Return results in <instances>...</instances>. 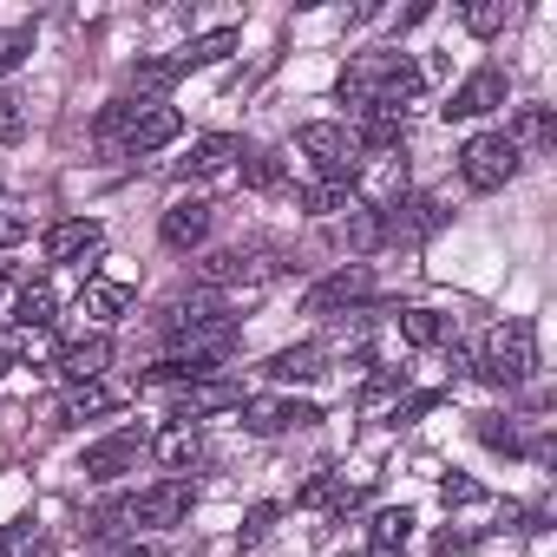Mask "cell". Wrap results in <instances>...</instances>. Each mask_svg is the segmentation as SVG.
Instances as JSON below:
<instances>
[{
  "label": "cell",
  "instance_id": "3957f363",
  "mask_svg": "<svg viewBox=\"0 0 557 557\" xmlns=\"http://www.w3.org/2000/svg\"><path fill=\"white\" fill-rule=\"evenodd\" d=\"M296 145H302V151L315 158L322 184H342V190H355V184H361V171H368V158H361V138H355V125L315 119V125H302V132H296Z\"/></svg>",
  "mask_w": 557,
  "mask_h": 557
},
{
  "label": "cell",
  "instance_id": "60d3db41",
  "mask_svg": "<svg viewBox=\"0 0 557 557\" xmlns=\"http://www.w3.org/2000/svg\"><path fill=\"white\" fill-rule=\"evenodd\" d=\"M8 283H14V262H8V256H0V289H8Z\"/></svg>",
  "mask_w": 557,
  "mask_h": 557
},
{
  "label": "cell",
  "instance_id": "5b68a950",
  "mask_svg": "<svg viewBox=\"0 0 557 557\" xmlns=\"http://www.w3.org/2000/svg\"><path fill=\"white\" fill-rule=\"evenodd\" d=\"M518 151L505 145V132H479V138H466V151H459V177L472 184V190H505L511 177H518Z\"/></svg>",
  "mask_w": 557,
  "mask_h": 557
},
{
  "label": "cell",
  "instance_id": "f546056e",
  "mask_svg": "<svg viewBox=\"0 0 557 557\" xmlns=\"http://www.w3.org/2000/svg\"><path fill=\"white\" fill-rule=\"evenodd\" d=\"M125 86L145 99V92H171L177 86V60H138L132 73H125Z\"/></svg>",
  "mask_w": 557,
  "mask_h": 557
},
{
  "label": "cell",
  "instance_id": "4dcf8cb0",
  "mask_svg": "<svg viewBox=\"0 0 557 557\" xmlns=\"http://www.w3.org/2000/svg\"><path fill=\"white\" fill-rule=\"evenodd\" d=\"M302 210H309V216H335V210H355V190H342V184H309V190H302Z\"/></svg>",
  "mask_w": 557,
  "mask_h": 557
},
{
  "label": "cell",
  "instance_id": "44dd1931",
  "mask_svg": "<svg viewBox=\"0 0 557 557\" xmlns=\"http://www.w3.org/2000/svg\"><path fill=\"white\" fill-rule=\"evenodd\" d=\"M151 453H158V466H164V472H184V466H197V459H203V440H197V426H177V420H171V426L151 440Z\"/></svg>",
  "mask_w": 557,
  "mask_h": 557
},
{
  "label": "cell",
  "instance_id": "ba28073f",
  "mask_svg": "<svg viewBox=\"0 0 557 557\" xmlns=\"http://www.w3.org/2000/svg\"><path fill=\"white\" fill-rule=\"evenodd\" d=\"M505 99H511L505 66H479L472 79H459V86H453V99H446L440 112H446V125H453V119H485V112H498Z\"/></svg>",
  "mask_w": 557,
  "mask_h": 557
},
{
  "label": "cell",
  "instance_id": "74e56055",
  "mask_svg": "<svg viewBox=\"0 0 557 557\" xmlns=\"http://www.w3.org/2000/svg\"><path fill=\"white\" fill-rule=\"evenodd\" d=\"M440 498H446V505H472V498H479V485H472V479H459V472H446V479H440Z\"/></svg>",
  "mask_w": 557,
  "mask_h": 557
},
{
  "label": "cell",
  "instance_id": "8d00e7d4",
  "mask_svg": "<svg viewBox=\"0 0 557 557\" xmlns=\"http://www.w3.org/2000/svg\"><path fill=\"white\" fill-rule=\"evenodd\" d=\"M275 518H283V511H275V505H256V511L243 518V544H256V537H269V531H275Z\"/></svg>",
  "mask_w": 557,
  "mask_h": 557
},
{
  "label": "cell",
  "instance_id": "1f68e13d",
  "mask_svg": "<svg viewBox=\"0 0 557 557\" xmlns=\"http://www.w3.org/2000/svg\"><path fill=\"white\" fill-rule=\"evenodd\" d=\"M132 524V498H112V505H99L92 518H86V537H112V531H125Z\"/></svg>",
  "mask_w": 557,
  "mask_h": 557
},
{
  "label": "cell",
  "instance_id": "ffe728a7",
  "mask_svg": "<svg viewBox=\"0 0 557 557\" xmlns=\"http://www.w3.org/2000/svg\"><path fill=\"white\" fill-rule=\"evenodd\" d=\"M550 138H557V125H550V106H518V119H511L505 145L524 158V151H550Z\"/></svg>",
  "mask_w": 557,
  "mask_h": 557
},
{
  "label": "cell",
  "instance_id": "836d02e7",
  "mask_svg": "<svg viewBox=\"0 0 557 557\" xmlns=\"http://www.w3.org/2000/svg\"><path fill=\"white\" fill-rule=\"evenodd\" d=\"M479 440H485L492 453H518V433H511V420H498V413L479 420Z\"/></svg>",
  "mask_w": 557,
  "mask_h": 557
},
{
  "label": "cell",
  "instance_id": "f35d334b",
  "mask_svg": "<svg viewBox=\"0 0 557 557\" xmlns=\"http://www.w3.org/2000/svg\"><path fill=\"white\" fill-rule=\"evenodd\" d=\"M433 407H440V394H407V400L394 407V420L407 426V420H420V413H433Z\"/></svg>",
  "mask_w": 557,
  "mask_h": 557
},
{
  "label": "cell",
  "instance_id": "d6986e66",
  "mask_svg": "<svg viewBox=\"0 0 557 557\" xmlns=\"http://www.w3.org/2000/svg\"><path fill=\"white\" fill-rule=\"evenodd\" d=\"M53 315H60L53 289L47 283H21V296H14V335H47Z\"/></svg>",
  "mask_w": 557,
  "mask_h": 557
},
{
  "label": "cell",
  "instance_id": "6da1fadb",
  "mask_svg": "<svg viewBox=\"0 0 557 557\" xmlns=\"http://www.w3.org/2000/svg\"><path fill=\"white\" fill-rule=\"evenodd\" d=\"M466 374H479V381H485V387H498V394L524 387V381L537 374V329H531L524 315L498 322V329L479 342V355H472V368H466Z\"/></svg>",
  "mask_w": 557,
  "mask_h": 557
},
{
  "label": "cell",
  "instance_id": "8fae6325",
  "mask_svg": "<svg viewBox=\"0 0 557 557\" xmlns=\"http://www.w3.org/2000/svg\"><path fill=\"white\" fill-rule=\"evenodd\" d=\"M190 479H158L151 492H138L132 498V524H151V531H171V524H184L190 518Z\"/></svg>",
  "mask_w": 557,
  "mask_h": 557
},
{
  "label": "cell",
  "instance_id": "83f0119b",
  "mask_svg": "<svg viewBox=\"0 0 557 557\" xmlns=\"http://www.w3.org/2000/svg\"><path fill=\"white\" fill-rule=\"evenodd\" d=\"M40 544H47L40 518H14V524H0V557H40Z\"/></svg>",
  "mask_w": 557,
  "mask_h": 557
},
{
  "label": "cell",
  "instance_id": "484cf974",
  "mask_svg": "<svg viewBox=\"0 0 557 557\" xmlns=\"http://www.w3.org/2000/svg\"><path fill=\"white\" fill-rule=\"evenodd\" d=\"M505 21H511V8H505V0H466V8H459V27H466L472 40H492V34H505Z\"/></svg>",
  "mask_w": 557,
  "mask_h": 557
},
{
  "label": "cell",
  "instance_id": "e575fe53",
  "mask_svg": "<svg viewBox=\"0 0 557 557\" xmlns=\"http://www.w3.org/2000/svg\"><path fill=\"white\" fill-rule=\"evenodd\" d=\"M27 132V112H21V99L14 92H0V145H14Z\"/></svg>",
  "mask_w": 557,
  "mask_h": 557
},
{
  "label": "cell",
  "instance_id": "d4e9b609",
  "mask_svg": "<svg viewBox=\"0 0 557 557\" xmlns=\"http://www.w3.org/2000/svg\"><path fill=\"white\" fill-rule=\"evenodd\" d=\"M79 302H86V315H92V322H119L138 296H132V283H86V296H79Z\"/></svg>",
  "mask_w": 557,
  "mask_h": 557
},
{
  "label": "cell",
  "instance_id": "7402d4cb",
  "mask_svg": "<svg viewBox=\"0 0 557 557\" xmlns=\"http://www.w3.org/2000/svg\"><path fill=\"white\" fill-rule=\"evenodd\" d=\"M407 531H413V511H407V505H381V511L368 518V544H374V557H394V550L407 544Z\"/></svg>",
  "mask_w": 557,
  "mask_h": 557
},
{
  "label": "cell",
  "instance_id": "7c38bea8",
  "mask_svg": "<svg viewBox=\"0 0 557 557\" xmlns=\"http://www.w3.org/2000/svg\"><path fill=\"white\" fill-rule=\"evenodd\" d=\"M99 249H106V223H92V216H66L47 230V262L86 269V262H99Z\"/></svg>",
  "mask_w": 557,
  "mask_h": 557
},
{
  "label": "cell",
  "instance_id": "f1b7e54d",
  "mask_svg": "<svg viewBox=\"0 0 557 557\" xmlns=\"http://www.w3.org/2000/svg\"><path fill=\"white\" fill-rule=\"evenodd\" d=\"M236 177L249 190H275V184H283V158H275V151H243L236 158Z\"/></svg>",
  "mask_w": 557,
  "mask_h": 557
},
{
  "label": "cell",
  "instance_id": "603a6c76",
  "mask_svg": "<svg viewBox=\"0 0 557 557\" xmlns=\"http://www.w3.org/2000/svg\"><path fill=\"white\" fill-rule=\"evenodd\" d=\"M335 236H342V249L374 256V249H381V210H374V203H355V210L342 216V230H335Z\"/></svg>",
  "mask_w": 557,
  "mask_h": 557
},
{
  "label": "cell",
  "instance_id": "8992f818",
  "mask_svg": "<svg viewBox=\"0 0 557 557\" xmlns=\"http://www.w3.org/2000/svg\"><path fill=\"white\" fill-rule=\"evenodd\" d=\"M368 296H374V275H368V262H342L335 275H322V283L302 296V309H309V315H355Z\"/></svg>",
  "mask_w": 557,
  "mask_h": 557
},
{
  "label": "cell",
  "instance_id": "5bb4252c",
  "mask_svg": "<svg viewBox=\"0 0 557 557\" xmlns=\"http://www.w3.org/2000/svg\"><path fill=\"white\" fill-rule=\"evenodd\" d=\"M210 203L203 197H177L171 210H164V223H158V236H164V249H197L203 236H210Z\"/></svg>",
  "mask_w": 557,
  "mask_h": 557
},
{
  "label": "cell",
  "instance_id": "cb8c5ba5",
  "mask_svg": "<svg viewBox=\"0 0 557 557\" xmlns=\"http://www.w3.org/2000/svg\"><path fill=\"white\" fill-rule=\"evenodd\" d=\"M112 407H119V394L99 387V381H86V387H73V394L60 400V426H79V420H92V413H112Z\"/></svg>",
  "mask_w": 557,
  "mask_h": 557
},
{
  "label": "cell",
  "instance_id": "d6a6232c",
  "mask_svg": "<svg viewBox=\"0 0 557 557\" xmlns=\"http://www.w3.org/2000/svg\"><path fill=\"white\" fill-rule=\"evenodd\" d=\"M27 53H34V27H8V34H0V73H14Z\"/></svg>",
  "mask_w": 557,
  "mask_h": 557
},
{
  "label": "cell",
  "instance_id": "7a4b0ae2",
  "mask_svg": "<svg viewBox=\"0 0 557 557\" xmlns=\"http://www.w3.org/2000/svg\"><path fill=\"white\" fill-rule=\"evenodd\" d=\"M283 269H289V256L275 249V243H230V249H210L197 262V283L203 289H262Z\"/></svg>",
  "mask_w": 557,
  "mask_h": 557
},
{
  "label": "cell",
  "instance_id": "4316f807",
  "mask_svg": "<svg viewBox=\"0 0 557 557\" xmlns=\"http://www.w3.org/2000/svg\"><path fill=\"white\" fill-rule=\"evenodd\" d=\"M236 53V27H216V34H203V40H190L184 53H177V73H190V66H216V60H230Z\"/></svg>",
  "mask_w": 557,
  "mask_h": 557
},
{
  "label": "cell",
  "instance_id": "e0dca14e",
  "mask_svg": "<svg viewBox=\"0 0 557 557\" xmlns=\"http://www.w3.org/2000/svg\"><path fill=\"white\" fill-rule=\"evenodd\" d=\"M459 322L446 309H400V342L407 348H453Z\"/></svg>",
  "mask_w": 557,
  "mask_h": 557
},
{
  "label": "cell",
  "instance_id": "9a60e30c",
  "mask_svg": "<svg viewBox=\"0 0 557 557\" xmlns=\"http://www.w3.org/2000/svg\"><path fill=\"white\" fill-rule=\"evenodd\" d=\"M106 361H112V342H106V335H86V342H66V348L53 355V374L73 381V387H86V381L106 374Z\"/></svg>",
  "mask_w": 557,
  "mask_h": 557
},
{
  "label": "cell",
  "instance_id": "277c9868",
  "mask_svg": "<svg viewBox=\"0 0 557 557\" xmlns=\"http://www.w3.org/2000/svg\"><path fill=\"white\" fill-rule=\"evenodd\" d=\"M374 210H381V249H413V243H426V236L446 230V203L420 197V190H394Z\"/></svg>",
  "mask_w": 557,
  "mask_h": 557
},
{
  "label": "cell",
  "instance_id": "ab89813d",
  "mask_svg": "<svg viewBox=\"0 0 557 557\" xmlns=\"http://www.w3.org/2000/svg\"><path fill=\"white\" fill-rule=\"evenodd\" d=\"M466 544H472V531H440V544H433V550H440V557H459Z\"/></svg>",
  "mask_w": 557,
  "mask_h": 557
},
{
  "label": "cell",
  "instance_id": "9c48e42d",
  "mask_svg": "<svg viewBox=\"0 0 557 557\" xmlns=\"http://www.w3.org/2000/svg\"><path fill=\"white\" fill-rule=\"evenodd\" d=\"M177 132H184L177 106H145V99H138V112H132V125L119 132V145H112V151H125V158H145V151H164Z\"/></svg>",
  "mask_w": 557,
  "mask_h": 557
},
{
  "label": "cell",
  "instance_id": "2e32d148",
  "mask_svg": "<svg viewBox=\"0 0 557 557\" xmlns=\"http://www.w3.org/2000/svg\"><path fill=\"white\" fill-rule=\"evenodd\" d=\"M322 361H329V348H322V342H296V348H283V355H269V361H262V374H269V381H283V387H296V381L309 387V381H322V374H329Z\"/></svg>",
  "mask_w": 557,
  "mask_h": 557
},
{
  "label": "cell",
  "instance_id": "4fadbf2b",
  "mask_svg": "<svg viewBox=\"0 0 557 557\" xmlns=\"http://www.w3.org/2000/svg\"><path fill=\"white\" fill-rule=\"evenodd\" d=\"M236 413H243V426H249V433H262V440H269V433H289V426H315V420H322L309 400H243Z\"/></svg>",
  "mask_w": 557,
  "mask_h": 557
},
{
  "label": "cell",
  "instance_id": "d590c367",
  "mask_svg": "<svg viewBox=\"0 0 557 557\" xmlns=\"http://www.w3.org/2000/svg\"><path fill=\"white\" fill-rule=\"evenodd\" d=\"M335 485H342V472H315L302 492H296V505H322L329 511V498H335Z\"/></svg>",
  "mask_w": 557,
  "mask_h": 557
},
{
  "label": "cell",
  "instance_id": "ac0fdd59",
  "mask_svg": "<svg viewBox=\"0 0 557 557\" xmlns=\"http://www.w3.org/2000/svg\"><path fill=\"white\" fill-rule=\"evenodd\" d=\"M243 158V138H230V132H210V138H197L190 145V158L177 164L184 177H216V171H230Z\"/></svg>",
  "mask_w": 557,
  "mask_h": 557
},
{
  "label": "cell",
  "instance_id": "30bf717a",
  "mask_svg": "<svg viewBox=\"0 0 557 557\" xmlns=\"http://www.w3.org/2000/svg\"><path fill=\"white\" fill-rule=\"evenodd\" d=\"M151 440L138 433V426H119L112 440H99V446H86V459H79V472L92 479V485H112V479H125L132 466H138V453H145Z\"/></svg>",
  "mask_w": 557,
  "mask_h": 557
},
{
  "label": "cell",
  "instance_id": "52a82bcc",
  "mask_svg": "<svg viewBox=\"0 0 557 557\" xmlns=\"http://www.w3.org/2000/svg\"><path fill=\"white\" fill-rule=\"evenodd\" d=\"M249 394L236 387V381H223V374H210V381H190V387H177L171 394V420L177 426H197V420H216V413H236Z\"/></svg>",
  "mask_w": 557,
  "mask_h": 557
}]
</instances>
